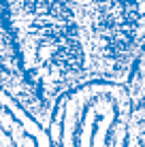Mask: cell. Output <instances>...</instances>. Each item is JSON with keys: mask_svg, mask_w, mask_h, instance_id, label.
<instances>
[{"mask_svg": "<svg viewBox=\"0 0 145 147\" xmlns=\"http://www.w3.org/2000/svg\"><path fill=\"white\" fill-rule=\"evenodd\" d=\"M13 47L26 79L51 107L86 83V55L68 0H2Z\"/></svg>", "mask_w": 145, "mask_h": 147, "instance_id": "obj_1", "label": "cell"}, {"mask_svg": "<svg viewBox=\"0 0 145 147\" xmlns=\"http://www.w3.org/2000/svg\"><path fill=\"white\" fill-rule=\"evenodd\" d=\"M132 102L124 83L94 79L60 94L49 107L51 147H128Z\"/></svg>", "mask_w": 145, "mask_h": 147, "instance_id": "obj_2", "label": "cell"}, {"mask_svg": "<svg viewBox=\"0 0 145 147\" xmlns=\"http://www.w3.org/2000/svg\"><path fill=\"white\" fill-rule=\"evenodd\" d=\"M107 81L124 83L145 45V0H92Z\"/></svg>", "mask_w": 145, "mask_h": 147, "instance_id": "obj_3", "label": "cell"}, {"mask_svg": "<svg viewBox=\"0 0 145 147\" xmlns=\"http://www.w3.org/2000/svg\"><path fill=\"white\" fill-rule=\"evenodd\" d=\"M124 88L128 92L132 107H145V45L137 53L134 62L130 64V70L126 75Z\"/></svg>", "mask_w": 145, "mask_h": 147, "instance_id": "obj_4", "label": "cell"}]
</instances>
